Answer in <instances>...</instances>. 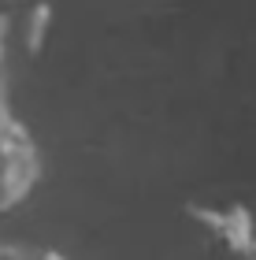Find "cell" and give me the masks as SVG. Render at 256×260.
Returning a JSON list of instances; mask_svg holds the SVG:
<instances>
[{"label":"cell","instance_id":"obj_1","mask_svg":"<svg viewBox=\"0 0 256 260\" xmlns=\"http://www.w3.org/2000/svg\"><path fill=\"white\" fill-rule=\"evenodd\" d=\"M38 149L26 134V126L15 123L8 108L0 104V208L19 205L38 182Z\"/></svg>","mask_w":256,"mask_h":260},{"label":"cell","instance_id":"obj_2","mask_svg":"<svg viewBox=\"0 0 256 260\" xmlns=\"http://www.w3.org/2000/svg\"><path fill=\"white\" fill-rule=\"evenodd\" d=\"M190 216L201 223L208 234H215V242H223L230 253L238 256H256V238H252V219L245 208H197L190 205Z\"/></svg>","mask_w":256,"mask_h":260},{"label":"cell","instance_id":"obj_3","mask_svg":"<svg viewBox=\"0 0 256 260\" xmlns=\"http://www.w3.org/2000/svg\"><path fill=\"white\" fill-rule=\"evenodd\" d=\"M49 30H52V4L49 0H33L22 15V49L30 56H38L49 41Z\"/></svg>","mask_w":256,"mask_h":260},{"label":"cell","instance_id":"obj_4","mask_svg":"<svg viewBox=\"0 0 256 260\" xmlns=\"http://www.w3.org/2000/svg\"><path fill=\"white\" fill-rule=\"evenodd\" d=\"M30 260H63L56 249H30Z\"/></svg>","mask_w":256,"mask_h":260},{"label":"cell","instance_id":"obj_5","mask_svg":"<svg viewBox=\"0 0 256 260\" xmlns=\"http://www.w3.org/2000/svg\"><path fill=\"white\" fill-rule=\"evenodd\" d=\"M8 4H15V0H8Z\"/></svg>","mask_w":256,"mask_h":260}]
</instances>
